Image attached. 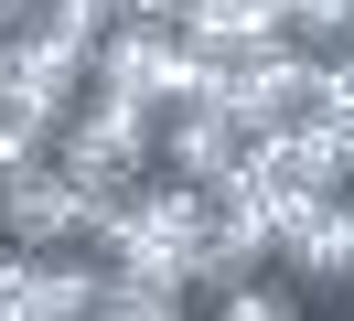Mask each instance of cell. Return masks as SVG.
Returning <instances> with one entry per match:
<instances>
[{"instance_id": "2", "label": "cell", "mask_w": 354, "mask_h": 321, "mask_svg": "<svg viewBox=\"0 0 354 321\" xmlns=\"http://www.w3.org/2000/svg\"><path fill=\"white\" fill-rule=\"evenodd\" d=\"M97 204H118V193H86L65 161H44L22 182H0V246H97Z\"/></svg>"}, {"instance_id": "4", "label": "cell", "mask_w": 354, "mask_h": 321, "mask_svg": "<svg viewBox=\"0 0 354 321\" xmlns=\"http://www.w3.org/2000/svg\"><path fill=\"white\" fill-rule=\"evenodd\" d=\"M279 278H290V289H354V182L279 246Z\"/></svg>"}, {"instance_id": "3", "label": "cell", "mask_w": 354, "mask_h": 321, "mask_svg": "<svg viewBox=\"0 0 354 321\" xmlns=\"http://www.w3.org/2000/svg\"><path fill=\"white\" fill-rule=\"evenodd\" d=\"M247 150H258V139H247L225 107H172V118H161V171H183L194 193H225L247 171Z\"/></svg>"}, {"instance_id": "6", "label": "cell", "mask_w": 354, "mask_h": 321, "mask_svg": "<svg viewBox=\"0 0 354 321\" xmlns=\"http://www.w3.org/2000/svg\"><path fill=\"white\" fill-rule=\"evenodd\" d=\"M97 321H194V311H183V289H151V278H118V268H108Z\"/></svg>"}, {"instance_id": "5", "label": "cell", "mask_w": 354, "mask_h": 321, "mask_svg": "<svg viewBox=\"0 0 354 321\" xmlns=\"http://www.w3.org/2000/svg\"><path fill=\"white\" fill-rule=\"evenodd\" d=\"M54 128H65V118H44V107H0V182L44 171L54 161Z\"/></svg>"}, {"instance_id": "8", "label": "cell", "mask_w": 354, "mask_h": 321, "mask_svg": "<svg viewBox=\"0 0 354 321\" xmlns=\"http://www.w3.org/2000/svg\"><path fill=\"white\" fill-rule=\"evenodd\" d=\"M32 11H44V0H0V21H11V32H22V21H32Z\"/></svg>"}, {"instance_id": "1", "label": "cell", "mask_w": 354, "mask_h": 321, "mask_svg": "<svg viewBox=\"0 0 354 321\" xmlns=\"http://www.w3.org/2000/svg\"><path fill=\"white\" fill-rule=\"evenodd\" d=\"M54 161H65L86 193H140V182L161 171V107L86 86V97L65 107V128H54Z\"/></svg>"}, {"instance_id": "7", "label": "cell", "mask_w": 354, "mask_h": 321, "mask_svg": "<svg viewBox=\"0 0 354 321\" xmlns=\"http://www.w3.org/2000/svg\"><path fill=\"white\" fill-rule=\"evenodd\" d=\"M215 321H301V289H290V278H236V289L215 300Z\"/></svg>"}]
</instances>
